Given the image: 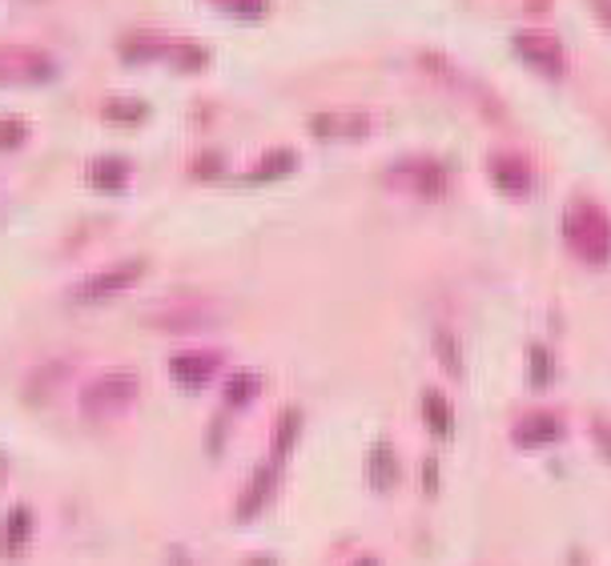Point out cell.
I'll use <instances>...</instances> for the list:
<instances>
[{"label": "cell", "mask_w": 611, "mask_h": 566, "mask_svg": "<svg viewBox=\"0 0 611 566\" xmlns=\"http://www.w3.org/2000/svg\"><path fill=\"white\" fill-rule=\"evenodd\" d=\"M563 241L587 266H611V213L591 198H575L563 210Z\"/></svg>", "instance_id": "6da1fadb"}, {"label": "cell", "mask_w": 611, "mask_h": 566, "mask_svg": "<svg viewBox=\"0 0 611 566\" xmlns=\"http://www.w3.org/2000/svg\"><path fill=\"white\" fill-rule=\"evenodd\" d=\"M419 64H423V73L435 81V85L450 89L455 97H462L471 109H479L486 121H503V101L491 93V89L471 73V69H462L459 61H450L447 52H419Z\"/></svg>", "instance_id": "7a4b0ae2"}, {"label": "cell", "mask_w": 611, "mask_h": 566, "mask_svg": "<svg viewBox=\"0 0 611 566\" xmlns=\"http://www.w3.org/2000/svg\"><path fill=\"white\" fill-rule=\"evenodd\" d=\"M387 185L390 189H402V193H414V198H423V201H435L450 189V173L438 157L411 153V157L390 161Z\"/></svg>", "instance_id": "3957f363"}, {"label": "cell", "mask_w": 611, "mask_h": 566, "mask_svg": "<svg viewBox=\"0 0 611 566\" xmlns=\"http://www.w3.org/2000/svg\"><path fill=\"white\" fill-rule=\"evenodd\" d=\"M141 394V378L133 369H105L93 382L81 390V410L101 418V414H117V410H129Z\"/></svg>", "instance_id": "277c9868"}, {"label": "cell", "mask_w": 611, "mask_h": 566, "mask_svg": "<svg viewBox=\"0 0 611 566\" xmlns=\"http://www.w3.org/2000/svg\"><path fill=\"white\" fill-rule=\"evenodd\" d=\"M512 49L543 81H563L567 76V49H563V40L551 28H519L512 37Z\"/></svg>", "instance_id": "5b68a950"}, {"label": "cell", "mask_w": 611, "mask_h": 566, "mask_svg": "<svg viewBox=\"0 0 611 566\" xmlns=\"http://www.w3.org/2000/svg\"><path fill=\"white\" fill-rule=\"evenodd\" d=\"M141 273H145V261L141 258L117 261V266H105V270L85 273V278L69 290V297H73L77 306H101V302H109V297L126 294L129 285H138Z\"/></svg>", "instance_id": "8992f818"}, {"label": "cell", "mask_w": 611, "mask_h": 566, "mask_svg": "<svg viewBox=\"0 0 611 566\" xmlns=\"http://www.w3.org/2000/svg\"><path fill=\"white\" fill-rule=\"evenodd\" d=\"M57 76V61L45 49H0V85H40Z\"/></svg>", "instance_id": "52a82bcc"}, {"label": "cell", "mask_w": 611, "mask_h": 566, "mask_svg": "<svg viewBox=\"0 0 611 566\" xmlns=\"http://www.w3.org/2000/svg\"><path fill=\"white\" fill-rule=\"evenodd\" d=\"M486 177L491 185L500 189V193H531V185H536V169H531V161L524 153H515V149H491L486 153Z\"/></svg>", "instance_id": "ba28073f"}, {"label": "cell", "mask_w": 611, "mask_h": 566, "mask_svg": "<svg viewBox=\"0 0 611 566\" xmlns=\"http://www.w3.org/2000/svg\"><path fill=\"white\" fill-rule=\"evenodd\" d=\"M310 133L318 141H359L375 133V117L366 109H326L310 117Z\"/></svg>", "instance_id": "9c48e42d"}, {"label": "cell", "mask_w": 611, "mask_h": 566, "mask_svg": "<svg viewBox=\"0 0 611 566\" xmlns=\"http://www.w3.org/2000/svg\"><path fill=\"white\" fill-rule=\"evenodd\" d=\"M213 321H218V314L210 306H198V302H177V306H162L145 314V326L162 333H198Z\"/></svg>", "instance_id": "30bf717a"}, {"label": "cell", "mask_w": 611, "mask_h": 566, "mask_svg": "<svg viewBox=\"0 0 611 566\" xmlns=\"http://www.w3.org/2000/svg\"><path fill=\"white\" fill-rule=\"evenodd\" d=\"M274 491H278V467L274 462H262V467L250 474L242 498H237V518H258L266 506L274 503Z\"/></svg>", "instance_id": "8fae6325"}, {"label": "cell", "mask_w": 611, "mask_h": 566, "mask_svg": "<svg viewBox=\"0 0 611 566\" xmlns=\"http://www.w3.org/2000/svg\"><path fill=\"white\" fill-rule=\"evenodd\" d=\"M218 366H222V357L210 354V350H181V354L169 357V374H174V382L181 386H205L218 374Z\"/></svg>", "instance_id": "7c38bea8"}, {"label": "cell", "mask_w": 611, "mask_h": 566, "mask_svg": "<svg viewBox=\"0 0 611 566\" xmlns=\"http://www.w3.org/2000/svg\"><path fill=\"white\" fill-rule=\"evenodd\" d=\"M512 438L519 446H551L563 438V418L560 414H551V410H531L524 418L515 422Z\"/></svg>", "instance_id": "4fadbf2b"}, {"label": "cell", "mask_w": 611, "mask_h": 566, "mask_svg": "<svg viewBox=\"0 0 611 566\" xmlns=\"http://www.w3.org/2000/svg\"><path fill=\"white\" fill-rule=\"evenodd\" d=\"M366 482L375 486V491H390L395 482H399V458H395V446L387 438H378L371 446V458H366Z\"/></svg>", "instance_id": "5bb4252c"}, {"label": "cell", "mask_w": 611, "mask_h": 566, "mask_svg": "<svg viewBox=\"0 0 611 566\" xmlns=\"http://www.w3.org/2000/svg\"><path fill=\"white\" fill-rule=\"evenodd\" d=\"M169 49H174V40L162 37V33H129L121 40V57L126 61H153V57H165Z\"/></svg>", "instance_id": "9a60e30c"}, {"label": "cell", "mask_w": 611, "mask_h": 566, "mask_svg": "<svg viewBox=\"0 0 611 566\" xmlns=\"http://www.w3.org/2000/svg\"><path fill=\"white\" fill-rule=\"evenodd\" d=\"M431 345H435L438 366L447 369L450 378H462V369H467V362H462V342H459V333L450 330V326H438L435 338H431Z\"/></svg>", "instance_id": "2e32d148"}, {"label": "cell", "mask_w": 611, "mask_h": 566, "mask_svg": "<svg viewBox=\"0 0 611 566\" xmlns=\"http://www.w3.org/2000/svg\"><path fill=\"white\" fill-rule=\"evenodd\" d=\"M129 181V161L126 157H97L89 161V185L93 189H121Z\"/></svg>", "instance_id": "e0dca14e"}, {"label": "cell", "mask_w": 611, "mask_h": 566, "mask_svg": "<svg viewBox=\"0 0 611 566\" xmlns=\"http://www.w3.org/2000/svg\"><path fill=\"white\" fill-rule=\"evenodd\" d=\"M423 422L435 431V438H450V431H455V414H450L447 394L423 390Z\"/></svg>", "instance_id": "ac0fdd59"}, {"label": "cell", "mask_w": 611, "mask_h": 566, "mask_svg": "<svg viewBox=\"0 0 611 566\" xmlns=\"http://www.w3.org/2000/svg\"><path fill=\"white\" fill-rule=\"evenodd\" d=\"M28 534H33V515H28V506H16V510H9V518H4V539H0L4 554H21V551H25Z\"/></svg>", "instance_id": "d6986e66"}, {"label": "cell", "mask_w": 611, "mask_h": 566, "mask_svg": "<svg viewBox=\"0 0 611 566\" xmlns=\"http://www.w3.org/2000/svg\"><path fill=\"white\" fill-rule=\"evenodd\" d=\"M294 165H298V157H294V149H270L258 165H254V181H278V177H286V173H294Z\"/></svg>", "instance_id": "ffe728a7"}, {"label": "cell", "mask_w": 611, "mask_h": 566, "mask_svg": "<svg viewBox=\"0 0 611 566\" xmlns=\"http://www.w3.org/2000/svg\"><path fill=\"white\" fill-rule=\"evenodd\" d=\"M258 394H262V378L254 369H242L225 382V406H250Z\"/></svg>", "instance_id": "44dd1931"}, {"label": "cell", "mask_w": 611, "mask_h": 566, "mask_svg": "<svg viewBox=\"0 0 611 566\" xmlns=\"http://www.w3.org/2000/svg\"><path fill=\"white\" fill-rule=\"evenodd\" d=\"M555 378V357L543 342L527 345V382L531 386H548Z\"/></svg>", "instance_id": "7402d4cb"}, {"label": "cell", "mask_w": 611, "mask_h": 566, "mask_svg": "<svg viewBox=\"0 0 611 566\" xmlns=\"http://www.w3.org/2000/svg\"><path fill=\"white\" fill-rule=\"evenodd\" d=\"M145 113H150V105H145V101H133V97H113V101H105V117H109V121H141V117H145Z\"/></svg>", "instance_id": "603a6c76"}, {"label": "cell", "mask_w": 611, "mask_h": 566, "mask_svg": "<svg viewBox=\"0 0 611 566\" xmlns=\"http://www.w3.org/2000/svg\"><path fill=\"white\" fill-rule=\"evenodd\" d=\"M218 9H225L237 21H262L270 13V0H213Z\"/></svg>", "instance_id": "cb8c5ba5"}, {"label": "cell", "mask_w": 611, "mask_h": 566, "mask_svg": "<svg viewBox=\"0 0 611 566\" xmlns=\"http://www.w3.org/2000/svg\"><path fill=\"white\" fill-rule=\"evenodd\" d=\"M298 431H302V414H298V410H286V414L278 418V431H274L278 455H290V450H294V443H298Z\"/></svg>", "instance_id": "d4e9b609"}, {"label": "cell", "mask_w": 611, "mask_h": 566, "mask_svg": "<svg viewBox=\"0 0 611 566\" xmlns=\"http://www.w3.org/2000/svg\"><path fill=\"white\" fill-rule=\"evenodd\" d=\"M177 69H201L205 64V49H201L198 40H174V49H169Z\"/></svg>", "instance_id": "484cf974"}, {"label": "cell", "mask_w": 611, "mask_h": 566, "mask_svg": "<svg viewBox=\"0 0 611 566\" xmlns=\"http://www.w3.org/2000/svg\"><path fill=\"white\" fill-rule=\"evenodd\" d=\"M25 137H28V125L21 117H0V149L25 145Z\"/></svg>", "instance_id": "4316f807"}, {"label": "cell", "mask_w": 611, "mask_h": 566, "mask_svg": "<svg viewBox=\"0 0 611 566\" xmlns=\"http://www.w3.org/2000/svg\"><path fill=\"white\" fill-rule=\"evenodd\" d=\"M218 169H222V153H201V157L193 161V173H198V177H218Z\"/></svg>", "instance_id": "83f0119b"}, {"label": "cell", "mask_w": 611, "mask_h": 566, "mask_svg": "<svg viewBox=\"0 0 611 566\" xmlns=\"http://www.w3.org/2000/svg\"><path fill=\"white\" fill-rule=\"evenodd\" d=\"M591 434H596V446L608 455V462H611V422L608 418H596L591 422Z\"/></svg>", "instance_id": "f1b7e54d"}, {"label": "cell", "mask_w": 611, "mask_h": 566, "mask_svg": "<svg viewBox=\"0 0 611 566\" xmlns=\"http://www.w3.org/2000/svg\"><path fill=\"white\" fill-rule=\"evenodd\" d=\"M435 486H438V462H435V458H426V462H423V491L431 494Z\"/></svg>", "instance_id": "f546056e"}, {"label": "cell", "mask_w": 611, "mask_h": 566, "mask_svg": "<svg viewBox=\"0 0 611 566\" xmlns=\"http://www.w3.org/2000/svg\"><path fill=\"white\" fill-rule=\"evenodd\" d=\"M591 4V13H596V21L603 28H611V0H587Z\"/></svg>", "instance_id": "4dcf8cb0"}, {"label": "cell", "mask_w": 611, "mask_h": 566, "mask_svg": "<svg viewBox=\"0 0 611 566\" xmlns=\"http://www.w3.org/2000/svg\"><path fill=\"white\" fill-rule=\"evenodd\" d=\"M350 566H383V563H378L375 554H362V558H354V563H350Z\"/></svg>", "instance_id": "1f68e13d"}]
</instances>
